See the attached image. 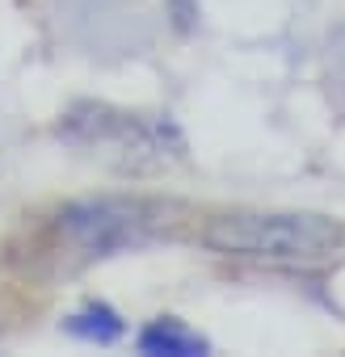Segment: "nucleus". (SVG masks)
Wrapping results in <instances>:
<instances>
[{
    "label": "nucleus",
    "mask_w": 345,
    "mask_h": 357,
    "mask_svg": "<svg viewBox=\"0 0 345 357\" xmlns=\"http://www.w3.org/2000/svg\"><path fill=\"white\" fill-rule=\"evenodd\" d=\"M203 244H211L223 257H244L265 265H324L345 248V227L324 215L236 211L207 219Z\"/></svg>",
    "instance_id": "obj_1"
},
{
    "label": "nucleus",
    "mask_w": 345,
    "mask_h": 357,
    "mask_svg": "<svg viewBox=\"0 0 345 357\" xmlns=\"http://www.w3.org/2000/svg\"><path fill=\"white\" fill-rule=\"evenodd\" d=\"M156 215L160 211L147 202H93V206H80L68 215V236L76 240L80 252L101 257L110 248L147 240V227Z\"/></svg>",
    "instance_id": "obj_2"
},
{
    "label": "nucleus",
    "mask_w": 345,
    "mask_h": 357,
    "mask_svg": "<svg viewBox=\"0 0 345 357\" xmlns=\"http://www.w3.org/2000/svg\"><path fill=\"white\" fill-rule=\"evenodd\" d=\"M76 126L93 130L89 147H97L105 160L118 164H160L164 160V130L135 118V114H110V109H89V118H76Z\"/></svg>",
    "instance_id": "obj_3"
},
{
    "label": "nucleus",
    "mask_w": 345,
    "mask_h": 357,
    "mask_svg": "<svg viewBox=\"0 0 345 357\" xmlns=\"http://www.w3.org/2000/svg\"><path fill=\"white\" fill-rule=\"evenodd\" d=\"M139 349H143V353H177V357H194V353L207 349V340L194 336V332H186L177 319H156V324L139 336Z\"/></svg>",
    "instance_id": "obj_4"
},
{
    "label": "nucleus",
    "mask_w": 345,
    "mask_h": 357,
    "mask_svg": "<svg viewBox=\"0 0 345 357\" xmlns=\"http://www.w3.org/2000/svg\"><path fill=\"white\" fill-rule=\"evenodd\" d=\"M68 328H72L76 336H85V340H114V336L122 332V324H118V315H114L110 307H85L80 315L68 319Z\"/></svg>",
    "instance_id": "obj_5"
}]
</instances>
